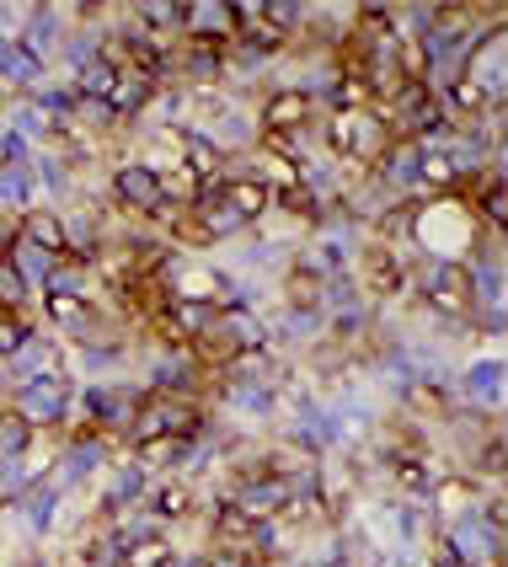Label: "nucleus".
<instances>
[{
  "label": "nucleus",
  "instance_id": "obj_8",
  "mask_svg": "<svg viewBox=\"0 0 508 567\" xmlns=\"http://www.w3.org/2000/svg\"><path fill=\"white\" fill-rule=\"evenodd\" d=\"M38 444H43V434H32L17 412L0 408V461H28Z\"/></svg>",
  "mask_w": 508,
  "mask_h": 567
},
{
  "label": "nucleus",
  "instance_id": "obj_7",
  "mask_svg": "<svg viewBox=\"0 0 508 567\" xmlns=\"http://www.w3.org/2000/svg\"><path fill=\"white\" fill-rule=\"evenodd\" d=\"M11 225H17V236H22L28 247H38V252H49V257H64V215L60 209L38 204V209H28L22 220H11Z\"/></svg>",
  "mask_w": 508,
  "mask_h": 567
},
{
  "label": "nucleus",
  "instance_id": "obj_5",
  "mask_svg": "<svg viewBox=\"0 0 508 567\" xmlns=\"http://www.w3.org/2000/svg\"><path fill=\"white\" fill-rule=\"evenodd\" d=\"M54 75V64L32 49L28 38H0V86L11 96H32Z\"/></svg>",
  "mask_w": 508,
  "mask_h": 567
},
{
  "label": "nucleus",
  "instance_id": "obj_4",
  "mask_svg": "<svg viewBox=\"0 0 508 567\" xmlns=\"http://www.w3.org/2000/svg\"><path fill=\"white\" fill-rule=\"evenodd\" d=\"M64 504H70V498H64L60 487H54L49 476H38V482H32L28 493L6 508V514L22 525V536L28 540H43V536H54V530L64 525Z\"/></svg>",
  "mask_w": 508,
  "mask_h": 567
},
{
  "label": "nucleus",
  "instance_id": "obj_2",
  "mask_svg": "<svg viewBox=\"0 0 508 567\" xmlns=\"http://www.w3.org/2000/svg\"><path fill=\"white\" fill-rule=\"evenodd\" d=\"M118 455V440L113 434H92V429H75L70 440H60L54 450V466H49V482L60 487L64 498H75L81 487H96V476L113 466Z\"/></svg>",
  "mask_w": 508,
  "mask_h": 567
},
{
  "label": "nucleus",
  "instance_id": "obj_6",
  "mask_svg": "<svg viewBox=\"0 0 508 567\" xmlns=\"http://www.w3.org/2000/svg\"><path fill=\"white\" fill-rule=\"evenodd\" d=\"M60 359H64V343L54 338V332L38 327L28 343L6 359V385H22V380H38V375H49V370H64Z\"/></svg>",
  "mask_w": 508,
  "mask_h": 567
},
{
  "label": "nucleus",
  "instance_id": "obj_9",
  "mask_svg": "<svg viewBox=\"0 0 508 567\" xmlns=\"http://www.w3.org/2000/svg\"><path fill=\"white\" fill-rule=\"evenodd\" d=\"M6 96H11V92H6V86H0V102H6Z\"/></svg>",
  "mask_w": 508,
  "mask_h": 567
},
{
  "label": "nucleus",
  "instance_id": "obj_3",
  "mask_svg": "<svg viewBox=\"0 0 508 567\" xmlns=\"http://www.w3.org/2000/svg\"><path fill=\"white\" fill-rule=\"evenodd\" d=\"M107 183H113V188H107L113 209H118V215H128V220H156L160 209L172 204V198H166V188H160V172L151 166V161H118Z\"/></svg>",
  "mask_w": 508,
  "mask_h": 567
},
{
  "label": "nucleus",
  "instance_id": "obj_1",
  "mask_svg": "<svg viewBox=\"0 0 508 567\" xmlns=\"http://www.w3.org/2000/svg\"><path fill=\"white\" fill-rule=\"evenodd\" d=\"M6 408L17 412L32 434H64L75 423V375L70 370H49L38 380L6 385Z\"/></svg>",
  "mask_w": 508,
  "mask_h": 567
}]
</instances>
